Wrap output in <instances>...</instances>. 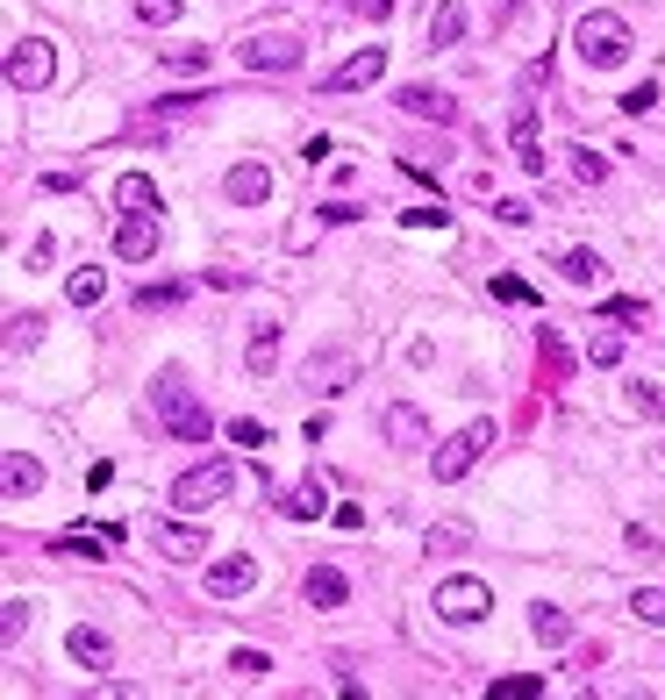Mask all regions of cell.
Instances as JSON below:
<instances>
[{
    "instance_id": "6da1fadb",
    "label": "cell",
    "mask_w": 665,
    "mask_h": 700,
    "mask_svg": "<svg viewBox=\"0 0 665 700\" xmlns=\"http://www.w3.org/2000/svg\"><path fill=\"white\" fill-rule=\"evenodd\" d=\"M150 415L165 422V436H172V444H208V407L193 401V386L172 372V364L150 379Z\"/></svg>"
},
{
    "instance_id": "7a4b0ae2",
    "label": "cell",
    "mask_w": 665,
    "mask_h": 700,
    "mask_svg": "<svg viewBox=\"0 0 665 700\" xmlns=\"http://www.w3.org/2000/svg\"><path fill=\"white\" fill-rule=\"evenodd\" d=\"M572 43H580V57H587L594 72H615V65L630 57V22H623V14H609V8H594V14H580Z\"/></svg>"
},
{
    "instance_id": "3957f363",
    "label": "cell",
    "mask_w": 665,
    "mask_h": 700,
    "mask_svg": "<svg viewBox=\"0 0 665 700\" xmlns=\"http://www.w3.org/2000/svg\"><path fill=\"white\" fill-rule=\"evenodd\" d=\"M230 494H236V465H230V458H208V465L179 471V486H172V500H179L187 515H208V508H222Z\"/></svg>"
},
{
    "instance_id": "277c9868",
    "label": "cell",
    "mask_w": 665,
    "mask_h": 700,
    "mask_svg": "<svg viewBox=\"0 0 665 700\" xmlns=\"http://www.w3.org/2000/svg\"><path fill=\"white\" fill-rule=\"evenodd\" d=\"M436 615L458 622V629H473L479 615H494V586L473 580V572H458V580H436Z\"/></svg>"
},
{
    "instance_id": "5b68a950",
    "label": "cell",
    "mask_w": 665,
    "mask_h": 700,
    "mask_svg": "<svg viewBox=\"0 0 665 700\" xmlns=\"http://www.w3.org/2000/svg\"><path fill=\"white\" fill-rule=\"evenodd\" d=\"M51 72H57V57H51V43H43V36L8 43V86H14V94H43Z\"/></svg>"
},
{
    "instance_id": "8992f818",
    "label": "cell",
    "mask_w": 665,
    "mask_h": 700,
    "mask_svg": "<svg viewBox=\"0 0 665 700\" xmlns=\"http://www.w3.org/2000/svg\"><path fill=\"white\" fill-rule=\"evenodd\" d=\"M487 444H494V422H465V429L436 450V486H458L465 471L479 465V450H487Z\"/></svg>"
},
{
    "instance_id": "52a82bcc",
    "label": "cell",
    "mask_w": 665,
    "mask_h": 700,
    "mask_svg": "<svg viewBox=\"0 0 665 700\" xmlns=\"http://www.w3.org/2000/svg\"><path fill=\"white\" fill-rule=\"evenodd\" d=\"M508 150H516V165H522L530 179L551 172V158H543V144H537V100H530V94L508 108Z\"/></svg>"
},
{
    "instance_id": "ba28073f",
    "label": "cell",
    "mask_w": 665,
    "mask_h": 700,
    "mask_svg": "<svg viewBox=\"0 0 665 700\" xmlns=\"http://www.w3.org/2000/svg\"><path fill=\"white\" fill-rule=\"evenodd\" d=\"M158 243H165V230H158V208H129V215L115 222V257H129V265L158 257Z\"/></svg>"
},
{
    "instance_id": "9c48e42d",
    "label": "cell",
    "mask_w": 665,
    "mask_h": 700,
    "mask_svg": "<svg viewBox=\"0 0 665 700\" xmlns=\"http://www.w3.org/2000/svg\"><path fill=\"white\" fill-rule=\"evenodd\" d=\"M380 72H387V43H366L358 57H344V65L323 79V94H358V86H380Z\"/></svg>"
},
{
    "instance_id": "30bf717a",
    "label": "cell",
    "mask_w": 665,
    "mask_h": 700,
    "mask_svg": "<svg viewBox=\"0 0 665 700\" xmlns=\"http://www.w3.org/2000/svg\"><path fill=\"white\" fill-rule=\"evenodd\" d=\"M300 379H308V386L329 401V393H344V386L358 379V358H351V350H315V358H308V372H300Z\"/></svg>"
},
{
    "instance_id": "8fae6325",
    "label": "cell",
    "mask_w": 665,
    "mask_h": 700,
    "mask_svg": "<svg viewBox=\"0 0 665 700\" xmlns=\"http://www.w3.org/2000/svg\"><path fill=\"white\" fill-rule=\"evenodd\" d=\"M380 429H387V444H394V450H422V444H430V415H422L415 401H394L380 415Z\"/></svg>"
},
{
    "instance_id": "7c38bea8",
    "label": "cell",
    "mask_w": 665,
    "mask_h": 700,
    "mask_svg": "<svg viewBox=\"0 0 665 700\" xmlns=\"http://www.w3.org/2000/svg\"><path fill=\"white\" fill-rule=\"evenodd\" d=\"M294 65H300L294 36H251L244 43V72H294Z\"/></svg>"
},
{
    "instance_id": "4fadbf2b",
    "label": "cell",
    "mask_w": 665,
    "mask_h": 700,
    "mask_svg": "<svg viewBox=\"0 0 665 700\" xmlns=\"http://www.w3.org/2000/svg\"><path fill=\"white\" fill-rule=\"evenodd\" d=\"M150 543H158L165 558H179V565H193V558L208 551V529H193V522H150Z\"/></svg>"
},
{
    "instance_id": "5bb4252c",
    "label": "cell",
    "mask_w": 665,
    "mask_h": 700,
    "mask_svg": "<svg viewBox=\"0 0 665 700\" xmlns=\"http://www.w3.org/2000/svg\"><path fill=\"white\" fill-rule=\"evenodd\" d=\"M222 193H230L236 208H258V201H272V172L258 158H244V165H230V179H222Z\"/></svg>"
},
{
    "instance_id": "9a60e30c",
    "label": "cell",
    "mask_w": 665,
    "mask_h": 700,
    "mask_svg": "<svg viewBox=\"0 0 665 700\" xmlns=\"http://www.w3.org/2000/svg\"><path fill=\"white\" fill-rule=\"evenodd\" d=\"M201 108H208V94H172V100H150V108H136L129 129H172V121H187V115H201Z\"/></svg>"
},
{
    "instance_id": "2e32d148",
    "label": "cell",
    "mask_w": 665,
    "mask_h": 700,
    "mask_svg": "<svg viewBox=\"0 0 665 700\" xmlns=\"http://www.w3.org/2000/svg\"><path fill=\"white\" fill-rule=\"evenodd\" d=\"M394 108H401V115H415V121H458V100L436 94V86H401Z\"/></svg>"
},
{
    "instance_id": "e0dca14e",
    "label": "cell",
    "mask_w": 665,
    "mask_h": 700,
    "mask_svg": "<svg viewBox=\"0 0 665 700\" xmlns=\"http://www.w3.org/2000/svg\"><path fill=\"white\" fill-rule=\"evenodd\" d=\"M251 586H258V558H222V565H208V593L215 601H236Z\"/></svg>"
},
{
    "instance_id": "ac0fdd59",
    "label": "cell",
    "mask_w": 665,
    "mask_h": 700,
    "mask_svg": "<svg viewBox=\"0 0 665 700\" xmlns=\"http://www.w3.org/2000/svg\"><path fill=\"white\" fill-rule=\"evenodd\" d=\"M0 486H8V500L43 494V465L29 458V450H8V458H0Z\"/></svg>"
},
{
    "instance_id": "d6986e66",
    "label": "cell",
    "mask_w": 665,
    "mask_h": 700,
    "mask_svg": "<svg viewBox=\"0 0 665 700\" xmlns=\"http://www.w3.org/2000/svg\"><path fill=\"white\" fill-rule=\"evenodd\" d=\"M279 515H286V522H323V515H329V486L323 479H300L294 494L279 500Z\"/></svg>"
},
{
    "instance_id": "ffe728a7",
    "label": "cell",
    "mask_w": 665,
    "mask_h": 700,
    "mask_svg": "<svg viewBox=\"0 0 665 700\" xmlns=\"http://www.w3.org/2000/svg\"><path fill=\"white\" fill-rule=\"evenodd\" d=\"M65 644H72V658H80L86 672H108V665H115V644H108V636L94 629V622H80V629H72Z\"/></svg>"
},
{
    "instance_id": "44dd1931",
    "label": "cell",
    "mask_w": 665,
    "mask_h": 700,
    "mask_svg": "<svg viewBox=\"0 0 665 700\" xmlns=\"http://www.w3.org/2000/svg\"><path fill=\"white\" fill-rule=\"evenodd\" d=\"M300 593H308L315 607H344V593H351V586H344V572H337V565H308Z\"/></svg>"
},
{
    "instance_id": "7402d4cb",
    "label": "cell",
    "mask_w": 665,
    "mask_h": 700,
    "mask_svg": "<svg viewBox=\"0 0 665 700\" xmlns=\"http://www.w3.org/2000/svg\"><path fill=\"white\" fill-rule=\"evenodd\" d=\"M465 543H473V522H430V537H422V551H430V558H458Z\"/></svg>"
},
{
    "instance_id": "603a6c76",
    "label": "cell",
    "mask_w": 665,
    "mask_h": 700,
    "mask_svg": "<svg viewBox=\"0 0 665 700\" xmlns=\"http://www.w3.org/2000/svg\"><path fill=\"white\" fill-rule=\"evenodd\" d=\"M123 529H94V537H51V558H108V543Z\"/></svg>"
},
{
    "instance_id": "cb8c5ba5",
    "label": "cell",
    "mask_w": 665,
    "mask_h": 700,
    "mask_svg": "<svg viewBox=\"0 0 665 700\" xmlns=\"http://www.w3.org/2000/svg\"><path fill=\"white\" fill-rule=\"evenodd\" d=\"M465 36V0H436V14H430V43L444 51V43H458Z\"/></svg>"
},
{
    "instance_id": "d4e9b609",
    "label": "cell",
    "mask_w": 665,
    "mask_h": 700,
    "mask_svg": "<svg viewBox=\"0 0 665 700\" xmlns=\"http://www.w3.org/2000/svg\"><path fill=\"white\" fill-rule=\"evenodd\" d=\"M537 358H543V379H551V386H566V379H572V350L558 343V329H543V337H537Z\"/></svg>"
},
{
    "instance_id": "484cf974",
    "label": "cell",
    "mask_w": 665,
    "mask_h": 700,
    "mask_svg": "<svg viewBox=\"0 0 665 700\" xmlns=\"http://www.w3.org/2000/svg\"><path fill=\"white\" fill-rule=\"evenodd\" d=\"M530 636H537V644H566V636H572V622H566V607H551V601H537V607H530Z\"/></svg>"
},
{
    "instance_id": "4316f807",
    "label": "cell",
    "mask_w": 665,
    "mask_h": 700,
    "mask_svg": "<svg viewBox=\"0 0 665 700\" xmlns=\"http://www.w3.org/2000/svg\"><path fill=\"white\" fill-rule=\"evenodd\" d=\"M272 358H279V322L265 315V322H258V337H251V350H244V364L265 379V372H272Z\"/></svg>"
},
{
    "instance_id": "83f0119b",
    "label": "cell",
    "mask_w": 665,
    "mask_h": 700,
    "mask_svg": "<svg viewBox=\"0 0 665 700\" xmlns=\"http://www.w3.org/2000/svg\"><path fill=\"white\" fill-rule=\"evenodd\" d=\"M65 294H72V308H101V294H108V272H94V265H86V272H72V286H65Z\"/></svg>"
},
{
    "instance_id": "f1b7e54d",
    "label": "cell",
    "mask_w": 665,
    "mask_h": 700,
    "mask_svg": "<svg viewBox=\"0 0 665 700\" xmlns=\"http://www.w3.org/2000/svg\"><path fill=\"white\" fill-rule=\"evenodd\" d=\"M115 201H123V208H158V187H150L144 172H123V179H115Z\"/></svg>"
},
{
    "instance_id": "f546056e",
    "label": "cell",
    "mask_w": 665,
    "mask_h": 700,
    "mask_svg": "<svg viewBox=\"0 0 665 700\" xmlns=\"http://www.w3.org/2000/svg\"><path fill=\"white\" fill-rule=\"evenodd\" d=\"M630 615L652 622V629H665V586H637V593H630Z\"/></svg>"
},
{
    "instance_id": "4dcf8cb0",
    "label": "cell",
    "mask_w": 665,
    "mask_h": 700,
    "mask_svg": "<svg viewBox=\"0 0 665 700\" xmlns=\"http://www.w3.org/2000/svg\"><path fill=\"white\" fill-rule=\"evenodd\" d=\"M566 158H572V179H580V187H601V179H609V158H601V150H566Z\"/></svg>"
},
{
    "instance_id": "1f68e13d",
    "label": "cell",
    "mask_w": 665,
    "mask_h": 700,
    "mask_svg": "<svg viewBox=\"0 0 665 700\" xmlns=\"http://www.w3.org/2000/svg\"><path fill=\"white\" fill-rule=\"evenodd\" d=\"M558 272H566L572 286H594L601 279V257L594 251H566V257H558Z\"/></svg>"
},
{
    "instance_id": "d6a6232c",
    "label": "cell",
    "mask_w": 665,
    "mask_h": 700,
    "mask_svg": "<svg viewBox=\"0 0 665 700\" xmlns=\"http://www.w3.org/2000/svg\"><path fill=\"white\" fill-rule=\"evenodd\" d=\"M630 407H637V415H665V386H658V379H630Z\"/></svg>"
},
{
    "instance_id": "836d02e7",
    "label": "cell",
    "mask_w": 665,
    "mask_h": 700,
    "mask_svg": "<svg viewBox=\"0 0 665 700\" xmlns=\"http://www.w3.org/2000/svg\"><path fill=\"white\" fill-rule=\"evenodd\" d=\"M208 43H165V65H179V72H208Z\"/></svg>"
},
{
    "instance_id": "e575fe53",
    "label": "cell",
    "mask_w": 665,
    "mask_h": 700,
    "mask_svg": "<svg viewBox=\"0 0 665 700\" xmlns=\"http://www.w3.org/2000/svg\"><path fill=\"white\" fill-rule=\"evenodd\" d=\"M487 693H494V700H537V693H543V679H537V672H516V679H494Z\"/></svg>"
},
{
    "instance_id": "d590c367",
    "label": "cell",
    "mask_w": 665,
    "mask_h": 700,
    "mask_svg": "<svg viewBox=\"0 0 665 700\" xmlns=\"http://www.w3.org/2000/svg\"><path fill=\"white\" fill-rule=\"evenodd\" d=\"M179 300H187V286H179V279H165V286H144V294H136V308H179Z\"/></svg>"
},
{
    "instance_id": "8d00e7d4",
    "label": "cell",
    "mask_w": 665,
    "mask_h": 700,
    "mask_svg": "<svg viewBox=\"0 0 665 700\" xmlns=\"http://www.w3.org/2000/svg\"><path fill=\"white\" fill-rule=\"evenodd\" d=\"M494 300H508V308H537V286H522V279H494Z\"/></svg>"
},
{
    "instance_id": "74e56055",
    "label": "cell",
    "mask_w": 665,
    "mask_h": 700,
    "mask_svg": "<svg viewBox=\"0 0 665 700\" xmlns=\"http://www.w3.org/2000/svg\"><path fill=\"white\" fill-rule=\"evenodd\" d=\"M36 337H43V315H14L8 322V350H29Z\"/></svg>"
},
{
    "instance_id": "f35d334b",
    "label": "cell",
    "mask_w": 665,
    "mask_h": 700,
    "mask_svg": "<svg viewBox=\"0 0 665 700\" xmlns=\"http://www.w3.org/2000/svg\"><path fill=\"white\" fill-rule=\"evenodd\" d=\"M494 222H508V230H530L537 208H530V201H494Z\"/></svg>"
},
{
    "instance_id": "ab89813d",
    "label": "cell",
    "mask_w": 665,
    "mask_h": 700,
    "mask_svg": "<svg viewBox=\"0 0 665 700\" xmlns=\"http://www.w3.org/2000/svg\"><path fill=\"white\" fill-rule=\"evenodd\" d=\"M230 672H236V679H265V672H272V658H265V650H236Z\"/></svg>"
},
{
    "instance_id": "60d3db41",
    "label": "cell",
    "mask_w": 665,
    "mask_h": 700,
    "mask_svg": "<svg viewBox=\"0 0 665 700\" xmlns=\"http://www.w3.org/2000/svg\"><path fill=\"white\" fill-rule=\"evenodd\" d=\"M230 436H236L244 450H265V444H272V429H265V422H251V415H244V422H230Z\"/></svg>"
},
{
    "instance_id": "b9f144b4",
    "label": "cell",
    "mask_w": 665,
    "mask_h": 700,
    "mask_svg": "<svg viewBox=\"0 0 665 700\" xmlns=\"http://www.w3.org/2000/svg\"><path fill=\"white\" fill-rule=\"evenodd\" d=\"M179 14V0H136V22H150V29H165Z\"/></svg>"
},
{
    "instance_id": "7bdbcfd3",
    "label": "cell",
    "mask_w": 665,
    "mask_h": 700,
    "mask_svg": "<svg viewBox=\"0 0 665 700\" xmlns=\"http://www.w3.org/2000/svg\"><path fill=\"white\" fill-rule=\"evenodd\" d=\"M644 315H652V308H644V300H609V308H601V322H630V329H637Z\"/></svg>"
},
{
    "instance_id": "ee69618b",
    "label": "cell",
    "mask_w": 665,
    "mask_h": 700,
    "mask_svg": "<svg viewBox=\"0 0 665 700\" xmlns=\"http://www.w3.org/2000/svg\"><path fill=\"white\" fill-rule=\"evenodd\" d=\"M401 222H408V230H444V222H451V215H444V201H430V208H408V215H401Z\"/></svg>"
},
{
    "instance_id": "f6af8a7d",
    "label": "cell",
    "mask_w": 665,
    "mask_h": 700,
    "mask_svg": "<svg viewBox=\"0 0 665 700\" xmlns=\"http://www.w3.org/2000/svg\"><path fill=\"white\" fill-rule=\"evenodd\" d=\"M587 358H594L601 372H609V364H623V337H609V329H601V337H594V350H587Z\"/></svg>"
},
{
    "instance_id": "bcb514c9",
    "label": "cell",
    "mask_w": 665,
    "mask_h": 700,
    "mask_svg": "<svg viewBox=\"0 0 665 700\" xmlns=\"http://www.w3.org/2000/svg\"><path fill=\"white\" fill-rule=\"evenodd\" d=\"M29 629V601H8V607H0V636H8V644H14V636H22Z\"/></svg>"
},
{
    "instance_id": "7dc6e473",
    "label": "cell",
    "mask_w": 665,
    "mask_h": 700,
    "mask_svg": "<svg viewBox=\"0 0 665 700\" xmlns=\"http://www.w3.org/2000/svg\"><path fill=\"white\" fill-rule=\"evenodd\" d=\"M315 215H323L329 230H344V222H358V208H351V201H323V208H315Z\"/></svg>"
},
{
    "instance_id": "c3c4849f",
    "label": "cell",
    "mask_w": 665,
    "mask_h": 700,
    "mask_svg": "<svg viewBox=\"0 0 665 700\" xmlns=\"http://www.w3.org/2000/svg\"><path fill=\"white\" fill-rule=\"evenodd\" d=\"M51 257H57V243H51V236H36V243H29V251H22V265L36 272V265H51Z\"/></svg>"
},
{
    "instance_id": "681fc988",
    "label": "cell",
    "mask_w": 665,
    "mask_h": 700,
    "mask_svg": "<svg viewBox=\"0 0 665 700\" xmlns=\"http://www.w3.org/2000/svg\"><path fill=\"white\" fill-rule=\"evenodd\" d=\"M623 108H630V115H644V108H658V86H637V94H623Z\"/></svg>"
},
{
    "instance_id": "f907efd6",
    "label": "cell",
    "mask_w": 665,
    "mask_h": 700,
    "mask_svg": "<svg viewBox=\"0 0 665 700\" xmlns=\"http://www.w3.org/2000/svg\"><path fill=\"white\" fill-rule=\"evenodd\" d=\"M358 8H366L372 22H387V14H394V0H358Z\"/></svg>"
}]
</instances>
